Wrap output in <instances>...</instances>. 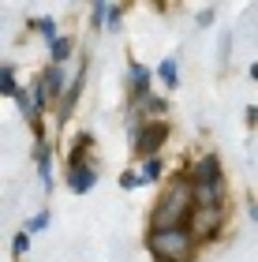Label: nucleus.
<instances>
[{"label":"nucleus","instance_id":"2eb2a0df","mask_svg":"<svg viewBox=\"0 0 258 262\" xmlns=\"http://www.w3.org/2000/svg\"><path fill=\"white\" fill-rule=\"evenodd\" d=\"M161 79H165V86H176V60L161 64Z\"/></svg>","mask_w":258,"mask_h":262},{"label":"nucleus","instance_id":"4468645a","mask_svg":"<svg viewBox=\"0 0 258 262\" xmlns=\"http://www.w3.org/2000/svg\"><path fill=\"white\" fill-rule=\"evenodd\" d=\"M34 27H38L41 38H53V41H56V23H53V19H38Z\"/></svg>","mask_w":258,"mask_h":262},{"label":"nucleus","instance_id":"7ed1b4c3","mask_svg":"<svg viewBox=\"0 0 258 262\" xmlns=\"http://www.w3.org/2000/svg\"><path fill=\"white\" fill-rule=\"evenodd\" d=\"M214 225H217V210H191V217H187V236H198V240H206V236H214Z\"/></svg>","mask_w":258,"mask_h":262},{"label":"nucleus","instance_id":"1a4fd4ad","mask_svg":"<svg viewBox=\"0 0 258 262\" xmlns=\"http://www.w3.org/2000/svg\"><path fill=\"white\" fill-rule=\"evenodd\" d=\"M38 172H41V184L49 187L53 176H49V150H45V146H38Z\"/></svg>","mask_w":258,"mask_h":262},{"label":"nucleus","instance_id":"9d476101","mask_svg":"<svg viewBox=\"0 0 258 262\" xmlns=\"http://www.w3.org/2000/svg\"><path fill=\"white\" fill-rule=\"evenodd\" d=\"M157 176H161V161H157V158H150V161H146V169H143V176H138V184H154Z\"/></svg>","mask_w":258,"mask_h":262},{"label":"nucleus","instance_id":"39448f33","mask_svg":"<svg viewBox=\"0 0 258 262\" xmlns=\"http://www.w3.org/2000/svg\"><path fill=\"white\" fill-rule=\"evenodd\" d=\"M221 165H217V158L214 154H206V158H198L195 161V169H191V184H209V180H221Z\"/></svg>","mask_w":258,"mask_h":262},{"label":"nucleus","instance_id":"dca6fc26","mask_svg":"<svg viewBox=\"0 0 258 262\" xmlns=\"http://www.w3.org/2000/svg\"><path fill=\"white\" fill-rule=\"evenodd\" d=\"M27 247H30V236H27V232H19V236H15V244H11L15 258H22V255H27Z\"/></svg>","mask_w":258,"mask_h":262},{"label":"nucleus","instance_id":"0eeeda50","mask_svg":"<svg viewBox=\"0 0 258 262\" xmlns=\"http://www.w3.org/2000/svg\"><path fill=\"white\" fill-rule=\"evenodd\" d=\"M64 90V75H60V68H49L41 75V94L45 98H53V94H60Z\"/></svg>","mask_w":258,"mask_h":262},{"label":"nucleus","instance_id":"ddd939ff","mask_svg":"<svg viewBox=\"0 0 258 262\" xmlns=\"http://www.w3.org/2000/svg\"><path fill=\"white\" fill-rule=\"evenodd\" d=\"M67 53H72V45H67V38H64V41L56 38V41H53V60H56V64H60V60H67Z\"/></svg>","mask_w":258,"mask_h":262},{"label":"nucleus","instance_id":"aec40b11","mask_svg":"<svg viewBox=\"0 0 258 262\" xmlns=\"http://www.w3.org/2000/svg\"><path fill=\"white\" fill-rule=\"evenodd\" d=\"M15 101H19V109H22V113H27V116L34 113V109H30V98H27V94H22V90L15 94Z\"/></svg>","mask_w":258,"mask_h":262},{"label":"nucleus","instance_id":"f257e3e1","mask_svg":"<svg viewBox=\"0 0 258 262\" xmlns=\"http://www.w3.org/2000/svg\"><path fill=\"white\" fill-rule=\"evenodd\" d=\"M191 184H172L169 195L161 199V206L154 210V229H183L191 217Z\"/></svg>","mask_w":258,"mask_h":262},{"label":"nucleus","instance_id":"f8f14e48","mask_svg":"<svg viewBox=\"0 0 258 262\" xmlns=\"http://www.w3.org/2000/svg\"><path fill=\"white\" fill-rule=\"evenodd\" d=\"M45 225H49V213H45V210H41V213H38V217H30V221H27V229H22V232H27V236H30V232H41V229H45Z\"/></svg>","mask_w":258,"mask_h":262},{"label":"nucleus","instance_id":"423d86ee","mask_svg":"<svg viewBox=\"0 0 258 262\" xmlns=\"http://www.w3.org/2000/svg\"><path fill=\"white\" fill-rule=\"evenodd\" d=\"M165 135H169V127L165 124H157V127H146L143 135H138V142H135V150L138 154H154L161 142H165Z\"/></svg>","mask_w":258,"mask_h":262},{"label":"nucleus","instance_id":"f3484780","mask_svg":"<svg viewBox=\"0 0 258 262\" xmlns=\"http://www.w3.org/2000/svg\"><path fill=\"white\" fill-rule=\"evenodd\" d=\"M120 187H124V191H131V187H138V176H135V172H124V176H120Z\"/></svg>","mask_w":258,"mask_h":262},{"label":"nucleus","instance_id":"9b49d317","mask_svg":"<svg viewBox=\"0 0 258 262\" xmlns=\"http://www.w3.org/2000/svg\"><path fill=\"white\" fill-rule=\"evenodd\" d=\"M131 79H135V94H143V90H146V82H150V71H146V68H138V64H131Z\"/></svg>","mask_w":258,"mask_h":262},{"label":"nucleus","instance_id":"6e6552de","mask_svg":"<svg viewBox=\"0 0 258 262\" xmlns=\"http://www.w3.org/2000/svg\"><path fill=\"white\" fill-rule=\"evenodd\" d=\"M0 94H8V98H15V94H19L15 79H11V68H0Z\"/></svg>","mask_w":258,"mask_h":262},{"label":"nucleus","instance_id":"20e7f679","mask_svg":"<svg viewBox=\"0 0 258 262\" xmlns=\"http://www.w3.org/2000/svg\"><path fill=\"white\" fill-rule=\"evenodd\" d=\"M93 184H98V172H93L90 165H72V176H67V187H72L75 195H86Z\"/></svg>","mask_w":258,"mask_h":262},{"label":"nucleus","instance_id":"a211bd4d","mask_svg":"<svg viewBox=\"0 0 258 262\" xmlns=\"http://www.w3.org/2000/svg\"><path fill=\"white\" fill-rule=\"evenodd\" d=\"M105 15H109V30H116V27H120V15H124V11H120V8H109Z\"/></svg>","mask_w":258,"mask_h":262},{"label":"nucleus","instance_id":"6ab92c4d","mask_svg":"<svg viewBox=\"0 0 258 262\" xmlns=\"http://www.w3.org/2000/svg\"><path fill=\"white\" fill-rule=\"evenodd\" d=\"M105 11H109V4H93V27H101V19H105Z\"/></svg>","mask_w":258,"mask_h":262},{"label":"nucleus","instance_id":"f03ea898","mask_svg":"<svg viewBox=\"0 0 258 262\" xmlns=\"http://www.w3.org/2000/svg\"><path fill=\"white\" fill-rule=\"evenodd\" d=\"M150 255L157 262H187L191 258V236H187V229H154L150 232Z\"/></svg>","mask_w":258,"mask_h":262}]
</instances>
